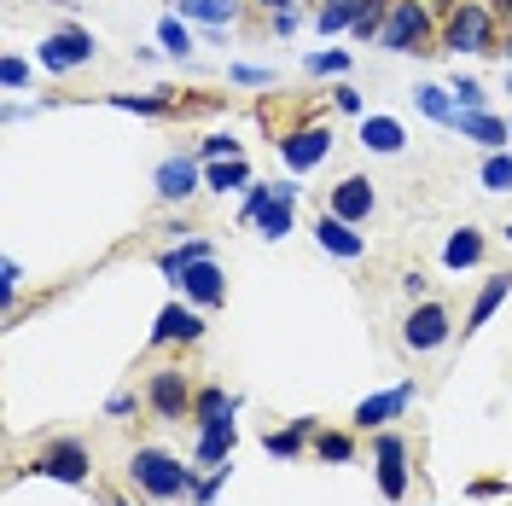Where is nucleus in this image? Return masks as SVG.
I'll return each instance as SVG.
<instances>
[{
	"instance_id": "nucleus-1",
	"label": "nucleus",
	"mask_w": 512,
	"mask_h": 506,
	"mask_svg": "<svg viewBox=\"0 0 512 506\" xmlns=\"http://www.w3.org/2000/svg\"><path fill=\"white\" fill-rule=\"evenodd\" d=\"M128 477H134L152 501H181V495L198 489V483H192V466H181V460H175V454H163V448H134Z\"/></svg>"
},
{
	"instance_id": "nucleus-2",
	"label": "nucleus",
	"mask_w": 512,
	"mask_h": 506,
	"mask_svg": "<svg viewBox=\"0 0 512 506\" xmlns=\"http://www.w3.org/2000/svg\"><path fill=\"white\" fill-rule=\"evenodd\" d=\"M425 30H431L425 6H414V0H396V6H390V18H384V30H379V47H390V53H408V47H419V41H425Z\"/></svg>"
},
{
	"instance_id": "nucleus-3",
	"label": "nucleus",
	"mask_w": 512,
	"mask_h": 506,
	"mask_svg": "<svg viewBox=\"0 0 512 506\" xmlns=\"http://www.w3.org/2000/svg\"><path fill=\"white\" fill-rule=\"evenodd\" d=\"M35 472L59 477V483H88L94 460H88V448H82V443H53V448H41V454H35Z\"/></svg>"
},
{
	"instance_id": "nucleus-4",
	"label": "nucleus",
	"mask_w": 512,
	"mask_h": 506,
	"mask_svg": "<svg viewBox=\"0 0 512 506\" xmlns=\"http://www.w3.org/2000/svg\"><path fill=\"white\" fill-rule=\"evenodd\" d=\"M489 30H495V18L483 6H454V18H448V53H483Z\"/></svg>"
},
{
	"instance_id": "nucleus-5",
	"label": "nucleus",
	"mask_w": 512,
	"mask_h": 506,
	"mask_svg": "<svg viewBox=\"0 0 512 506\" xmlns=\"http://www.w3.org/2000/svg\"><path fill=\"white\" fill-rule=\"evenodd\" d=\"M94 59V35L88 30H59L41 41V64L47 70H70V64H88Z\"/></svg>"
},
{
	"instance_id": "nucleus-6",
	"label": "nucleus",
	"mask_w": 512,
	"mask_h": 506,
	"mask_svg": "<svg viewBox=\"0 0 512 506\" xmlns=\"http://www.w3.org/2000/svg\"><path fill=\"white\" fill-rule=\"evenodd\" d=\"M379 489H384V501L408 495V443L402 437H379Z\"/></svg>"
},
{
	"instance_id": "nucleus-7",
	"label": "nucleus",
	"mask_w": 512,
	"mask_h": 506,
	"mask_svg": "<svg viewBox=\"0 0 512 506\" xmlns=\"http://www.w3.org/2000/svg\"><path fill=\"white\" fill-rule=\"evenodd\" d=\"M146 402H152V413L158 419H181V413L192 408V390L181 373H152V384H146Z\"/></svg>"
},
{
	"instance_id": "nucleus-8",
	"label": "nucleus",
	"mask_w": 512,
	"mask_h": 506,
	"mask_svg": "<svg viewBox=\"0 0 512 506\" xmlns=\"http://www.w3.org/2000/svg\"><path fill=\"white\" fill-rule=\"evenodd\" d=\"M402 338H408V349H437L448 338V309H443V303H425V309H414Z\"/></svg>"
},
{
	"instance_id": "nucleus-9",
	"label": "nucleus",
	"mask_w": 512,
	"mask_h": 506,
	"mask_svg": "<svg viewBox=\"0 0 512 506\" xmlns=\"http://www.w3.org/2000/svg\"><path fill=\"white\" fill-rule=\"evenodd\" d=\"M245 216H256L268 239H286V233H291V204L268 198V187H251V198H245Z\"/></svg>"
},
{
	"instance_id": "nucleus-10",
	"label": "nucleus",
	"mask_w": 512,
	"mask_h": 506,
	"mask_svg": "<svg viewBox=\"0 0 512 506\" xmlns=\"http://www.w3.org/2000/svg\"><path fill=\"white\" fill-rule=\"evenodd\" d=\"M280 152H286L291 169H315L326 152H332V134L326 128H303V134H291V140H280Z\"/></svg>"
},
{
	"instance_id": "nucleus-11",
	"label": "nucleus",
	"mask_w": 512,
	"mask_h": 506,
	"mask_svg": "<svg viewBox=\"0 0 512 506\" xmlns=\"http://www.w3.org/2000/svg\"><path fill=\"white\" fill-rule=\"evenodd\" d=\"M367 210H373V187H367L361 175L338 181V192H332V216H338V222H361Z\"/></svg>"
},
{
	"instance_id": "nucleus-12",
	"label": "nucleus",
	"mask_w": 512,
	"mask_h": 506,
	"mask_svg": "<svg viewBox=\"0 0 512 506\" xmlns=\"http://www.w3.org/2000/svg\"><path fill=\"white\" fill-rule=\"evenodd\" d=\"M414 402V384H396V390H379V396H367L361 408H355V419L361 425H384V419H396V413Z\"/></svg>"
},
{
	"instance_id": "nucleus-13",
	"label": "nucleus",
	"mask_w": 512,
	"mask_h": 506,
	"mask_svg": "<svg viewBox=\"0 0 512 506\" xmlns=\"http://www.w3.org/2000/svg\"><path fill=\"white\" fill-rule=\"evenodd\" d=\"M198 332H204V320L192 315V309H181V303H169V309L158 315V326H152V338H158V344H175V338L187 344V338H198Z\"/></svg>"
},
{
	"instance_id": "nucleus-14",
	"label": "nucleus",
	"mask_w": 512,
	"mask_h": 506,
	"mask_svg": "<svg viewBox=\"0 0 512 506\" xmlns=\"http://www.w3.org/2000/svg\"><path fill=\"white\" fill-rule=\"evenodd\" d=\"M181 285H187V291L198 297V303H222V297H227V285H222V268H216L210 256H204V262H192L187 274H181Z\"/></svg>"
},
{
	"instance_id": "nucleus-15",
	"label": "nucleus",
	"mask_w": 512,
	"mask_h": 506,
	"mask_svg": "<svg viewBox=\"0 0 512 506\" xmlns=\"http://www.w3.org/2000/svg\"><path fill=\"white\" fill-rule=\"evenodd\" d=\"M233 419H216V425H204V437H198V466H227V454H233Z\"/></svg>"
},
{
	"instance_id": "nucleus-16",
	"label": "nucleus",
	"mask_w": 512,
	"mask_h": 506,
	"mask_svg": "<svg viewBox=\"0 0 512 506\" xmlns=\"http://www.w3.org/2000/svg\"><path fill=\"white\" fill-rule=\"evenodd\" d=\"M315 239H320V245H326L332 256H344V262H355V256H361V239H355L350 222H338V216L315 222Z\"/></svg>"
},
{
	"instance_id": "nucleus-17",
	"label": "nucleus",
	"mask_w": 512,
	"mask_h": 506,
	"mask_svg": "<svg viewBox=\"0 0 512 506\" xmlns=\"http://www.w3.org/2000/svg\"><path fill=\"white\" fill-rule=\"evenodd\" d=\"M158 192L163 198H187V192H198V169H192L187 158L158 163Z\"/></svg>"
},
{
	"instance_id": "nucleus-18",
	"label": "nucleus",
	"mask_w": 512,
	"mask_h": 506,
	"mask_svg": "<svg viewBox=\"0 0 512 506\" xmlns=\"http://www.w3.org/2000/svg\"><path fill=\"white\" fill-rule=\"evenodd\" d=\"M454 128H460L466 140H483V146H501V140H507V123H495L489 111H460Z\"/></svg>"
},
{
	"instance_id": "nucleus-19",
	"label": "nucleus",
	"mask_w": 512,
	"mask_h": 506,
	"mask_svg": "<svg viewBox=\"0 0 512 506\" xmlns=\"http://www.w3.org/2000/svg\"><path fill=\"white\" fill-rule=\"evenodd\" d=\"M478 256H483V233H478V227H460V233L443 245V262H448V268H472Z\"/></svg>"
},
{
	"instance_id": "nucleus-20",
	"label": "nucleus",
	"mask_w": 512,
	"mask_h": 506,
	"mask_svg": "<svg viewBox=\"0 0 512 506\" xmlns=\"http://www.w3.org/2000/svg\"><path fill=\"white\" fill-rule=\"evenodd\" d=\"M361 140H367V152H402V123L367 117V123H361Z\"/></svg>"
},
{
	"instance_id": "nucleus-21",
	"label": "nucleus",
	"mask_w": 512,
	"mask_h": 506,
	"mask_svg": "<svg viewBox=\"0 0 512 506\" xmlns=\"http://www.w3.org/2000/svg\"><path fill=\"white\" fill-rule=\"evenodd\" d=\"M309 431H315V419H291L286 431H280V437H274V431H268V454H274V460H291V454H297V448H303V437H309Z\"/></svg>"
},
{
	"instance_id": "nucleus-22",
	"label": "nucleus",
	"mask_w": 512,
	"mask_h": 506,
	"mask_svg": "<svg viewBox=\"0 0 512 506\" xmlns=\"http://www.w3.org/2000/svg\"><path fill=\"white\" fill-rule=\"evenodd\" d=\"M239 0H181V18H198V24H233Z\"/></svg>"
},
{
	"instance_id": "nucleus-23",
	"label": "nucleus",
	"mask_w": 512,
	"mask_h": 506,
	"mask_svg": "<svg viewBox=\"0 0 512 506\" xmlns=\"http://www.w3.org/2000/svg\"><path fill=\"white\" fill-rule=\"evenodd\" d=\"M204 256H210V245H204V239H187L181 251H163V256H158V268L169 274V280H175V274H187L192 262H204Z\"/></svg>"
},
{
	"instance_id": "nucleus-24",
	"label": "nucleus",
	"mask_w": 512,
	"mask_h": 506,
	"mask_svg": "<svg viewBox=\"0 0 512 506\" xmlns=\"http://www.w3.org/2000/svg\"><path fill=\"white\" fill-rule=\"evenodd\" d=\"M216 192H233V187H251V169L245 158H227V163H210V175H204Z\"/></svg>"
},
{
	"instance_id": "nucleus-25",
	"label": "nucleus",
	"mask_w": 512,
	"mask_h": 506,
	"mask_svg": "<svg viewBox=\"0 0 512 506\" xmlns=\"http://www.w3.org/2000/svg\"><path fill=\"white\" fill-rule=\"evenodd\" d=\"M507 291H512V280L507 274H501V280H489L478 291V303H472V326H483V320L495 315V309H501V303H507Z\"/></svg>"
},
{
	"instance_id": "nucleus-26",
	"label": "nucleus",
	"mask_w": 512,
	"mask_h": 506,
	"mask_svg": "<svg viewBox=\"0 0 512 506\" xmlns=\"http://www.w3.org/2000/svg\"><path fill=\"white\" fill-rule=\"evenodd\" d=\"M361 6L367 0H326L320 6V30H350L355 18H361Z\"/></svg>"
},
{
	"instance_id": "nucleus-27",
	"label": "nucleus",
	"mask_w": 512,
	"mask_h": 506,
	"mask_svg": "<svg viewBox=\"0 0 512 506\" xmlns=\"http://www.w3.org/2000/svg\"><path fill=\"white\" fill-rule=\"evenodd\" d=\"M192 413H198V425L233 419V396H222V390H204V396H192Z\"/></svg>"
},
{
	"instance_id": "nucleus-28",
	"label": "nucleus",
	"mask_w": 512,
	"mask_h": 506,
	"mask_svg": "<svg viewBox=\"0 0 512 506\" xmlns=\"http://www.w3.org/2000/svg\"><path fill=\"white\" fill-rule=\"evenodd\" d=\"M419 111L437 117V123H448V128H454V117H460V105L448 99V88H419Z\"/></svg>"
},
{
	"instance_id": "nucleus-29",
	"label": "nucleus",
	"mask_w": 512,
	"mask_h": 506,
	"mask_svg": "<svg viewBox=\"0 0 512 506\" xmlns=\"http://www.w3.org/2000/svg\"><path fill=\"white\" fill-rule=\"evenodd\" d=\"M483 187L489 192H512V158L507 152H495V158L483 163Z\"/></svg>"
},
{
	"instance_id": "nucleus-30",
	"label": "nucleus",
	"mask_w": 512,
	"mask_h": 506,
	"mask_svg": "<svg viewBox=\"0 0 512 506\" xmlns=\"http://www.w3.org/2000/svg\"><path fill=\"white\" fill-rule=\"evenodd\" d=\"M158 41L169 47V53H175V59H181V53L192 47V41H187V24H181V18H163V24H158Z\"/></svg>"
},
{
	"instance_id": "nucleus-31",
	"label": "nucleus",
	"mask_w": 512,
	"mask_h": 506,
	"mask_svg": "<svg viewBox=\"0 0 512 506\" xmlns=\"http://www.w3.org/2000/svg\"><path fill=\"white\" fill-rule=\"evenodd\" d=\"M320 460H350V454H355V443H350V437H344V431H320Z\"/></svg>"
},
{
	"instance_id": "nucleus-32",
	"label": "nucleus",
	"mask_w": 512,
	"mask_h": 506,
	"mask_svg": "<svg viewBox=\"0 0 512 506\" xmlns=\"http://www.w3.org/2000/svg\"><path fill=\"white\" fill-rule=\"evenodd\" d=\"M350 30L361 35V41H367V35H379L384 30V0H367V6H361V18H355Z\"/></svg>"
},
{
	"instance_id": "nucleus-33",
	"label": "nucleus",
	"mask_w": 512,
	"mask_h": 506,
	"mask_svg": "<svg viewBox=\"0 0 512 506\" xmlns=\"http://www.w3.org/2000/svg\"><path fill=\"white\" fill-rule=\"evenodd\" d=\"M0 82H6V88H24V82H30V64H24V59H6V64H0Z\"/></svg>"
},
{
	"instance_id": "nucleus-34",
	"label": "nucleus",
	"mask_w": 512,
	"mask_h": 506,
	"mask_svg": "<svg viewBox=\"0 0 512 506\" xmlns=\"http://www.w3.org/2000/svg\"><path fill=\"white\" fill-rule=\"evenodd\" d=\"M204 158H239V140H227V134H210V140H204Z\"/></svg>"
},
{
	"instance_id": "nucleus-35",
	"label": "nucleus",
	"mask_w": 512,
	"mask_h": 506,
	"mask_svg": "<svg viewBox=\"0 0 512 506\" xmlns=\"http://www.w3.org/2000/svg\"><path fill=\"white\" fill-rule=\"evenodd\" d=\"M454 94H460V111H483V88L478 82H460Z\"/></svg>"
},
{
	"instance_id": "nucleus-36",
	"label": "nucleus",
	"mask_w": 512,
	"mask_h": 506,
	"mask_svg": "<svg viewBox=\"0 0 512 506\" xmlns=\"http://www.w3.org/2000/svg\"><path fill=\"white\" fill-rule=\"evenodd\" d=\"M111 105H117V111H163V99H134V94H117Z\"/></svg>"
},
{
	"instance_id": "nucleus-37",
	"label": "nucleus",
	"mask_w": 512,
	"mask_h": 506,
	"mask_svg": "<svg viewBox=\"0 0 512 506\" xmlns=\"http://www.w3.org/2000/svg\"><path fill=\"white\" fill-rule=\"evenodd\" d=\"M344 53H315V59H309V70H326V76H338V70H344Z\"/></svg>"
},
{
	"instance_id": "nucleus-38",
	"label": "nucleus",
	"mask_w": 512,
	"mask_h": 506,
	"mask_svg": "<svg viewBox=\"0 0 512 506\" xmlns=\"http://www.w3.org/2000/svg\"><path fill=\"white\" fill-rule=\"evenodd\" d=\"M18 280H24V274H18V262H6V268H0V285H6V303H12V291H18Z\"/></svg>"
},
{
	"instance_id": "nucleus-39",
	"label": "nucleus",
	"mask_w": 512,
	"mask_h": 506,
	"mask_svg": "<svg viewBox=\"0 0 512 506\" xmlns=\"http://www.w3.org/2000/svg\"><path fill=\"white\" fill-rule=\"evenodd\" d=\"M262 6H280V12H286V6H291V0H262Z\"/></svg>"
}]
</instances>
